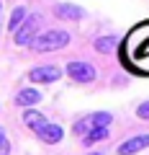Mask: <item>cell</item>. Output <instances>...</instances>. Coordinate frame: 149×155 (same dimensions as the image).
Segmentation results:
<instances>
[{
  "instance_id": "9c48e42d",
  "label": "cell",
  "mask_w": 149,
  "mask_h": 155,
  "mask_svg": "<svg viewBox=\"0 0 149 155\" xmlns=\"http://www.w3.org/2000/svg\"><path fill=\"white\" fill-rule=\"evenodd\" d=\"M44 122H46V119H44V114H41V111H36V109H31V106H26V111H23V124H26V127H31L33 132H36V129H39Z\"/></svg>"
},
{
  "instance_id": "ba28073f",
  "label": "cell",
  "mask_w": 149,
  "mask_h": 155,
  "mask_svg": "<svg viewBox=\"0 0 149 155\" xmlns=\"http://www.w3.org/2000/svg\"><path fill=\"white\" fill-rule=\"evenodd\" d=\"M54 13L62 21H80V18L85 16V11L80 5H75V3H59V5L54 8Z\"/></svg>"
},
{
  "instance_id": "2e32d148",
  "label": "cell",
  "mask_w": 149,
  "mask_h": 155,
  "mask_svg": "<svg viewBox=\"0 0 149 155\" xmlns=\"http://www.w3.org/2000/svg\"><path fill=\"white\" fill-rule=\"evenodd\" d=\"M3 137H5V129H3V127H0V140H3Z\"/></svg>"
},
{
  "instance_id": "7c38bea8",
  "label": "cell",
  "mask_w": 149,
  "mask_h": 155,
  "mask_svg": "<svg viewBox=\"0 0 149 155\" xmlns=\"http://www.w3.org/2000/svg\"><path fill=\"white\" fill-rule=\"evenodd\" d=\"M108 137V127H95L85 134V145H95V142H103Z\"/></svg>"
},
{
  "instance_id": "7a4b0ae2",
  "label": "cell",
  "mask_w": 149,
  "mask_h": 155,
  "mask_svg": "<svg viewBox=\"0 0 149 155\" xmlns=\"http://www.w3.org/2000/svg\"><path fill=\"white\" fill-rule=\"evenodd\" d=\"M110 122H113L110 111H95V114H88V116H82V119H77L75 127H72V132L77 134V137H85L90 129H95V127H108Z\"/></svg>"
},
{
  "instance_id": "5bb4252c",
  "label": "cell",
  "mask_w": 149,
  "mask_h": 155,
  "mask_svg": "<svg viewBox=\"0 0 149 155\" xmlns=\"http://www.w3.org/2000/svg\"><path fill=\"white\" fill-rule=\"evenodd\" d=\"M136 116H139V119H147V122H149V101L139 104V109H136Z\"/></svg>"
},
{
  "instance_id": "52a82bcc",
  "label": "cell",
  "mask_w": 149,
  "mask_h": 155,
  "mask_svg": "<svg viewBox=\"0 0 149 155\" xmlns=\"http://www.w3.org/2000/svg\"><path fill=\"white\" fill-rule=\"evenodd\" d=\"M36 134L41 137V142H46V145H57V142H62V137H64V129H62L59 124H49V122H44L39 129H36Z\"/></svg>"
},
{
  "instance_id": "5b68a950",
  "label": "cell",
  "mask_w": 149,
  "mask_h": 155,
  "mask_svg": "<svg viewBox=\"0 0 149 155\" xmlns=\"http://www.w3.org/2000/svg\"><path fill=\"white\" fill-rule=\"evenodd\" d=\"M28 78H31L33 83H54V80L62 78V70L57 65H41V67H33L28 72Z\"/></svg>"
},
{
  "instance_id": "277c9868",
  "label": "cell",
  "mask_w": 149,
  "mask_h": 155,
  "mask_svg": "<svg viewBox=\"0 0 149 155\" xmlns=\"http://www.w3.org/2000/svg\"><path fill=\"white\" fill-rule=\"evenodd\" d=\"M67 75L75 80V83H93L95 80V67L90 62H70L67 65Z\"/></svg>"
},
{
  "instance_id": "e0dca14e",
  "label": "cell",
  "mask_w": 149,
  "mask_h": 155,
  "mask_svg": "<svg viewBox=\"0 0 149 155\" xmlns=\"http://www.w3.org/2000/svg\"><path fill=\"white\" fill-rule=\"evenodd\" d=\"M88 155H103V153H88Z\"/></svg>"
},
{
  "instance_id": "3957f363",
  "label": "cell",
  "mask_w": 149,
  "mask_h": 155,
  "mask_svg": "<svg viewBox=\"0 0 149 155\" xmlns=\"http://www.w3.org/2000/svg\"><path fill=\"white\" fill-rule=\"evenodd\" d=\"M39 23H41L39 16H26V21L13 31L16 34V44L18 47H31L33 36H36V31H39Z\"/></svg>"
},
{
  "instance_id": "6da1fadb",
  "label": "cell",
  "mask_w": 149,
  "mask_h": 155,
  "mask_svg": "<svg viewBox=\"0 0 149 155\" xmlns=\"http://www.w3.org/2000/svg\"><path fill=\"white\" fill-rule=\"evenodd\" d=\"M70 44V34L67 31H59V28H51V31H44V34H36L31 41V47L36 52H54V49H62V47Z\"/></svg>"
},
{
  "instance_id": "30bf717a",
  "label": "cell",
  "mask_w": 149,
  "mask_h": 155,
  "mask_svg": "<svg viewBox=\"0 0 149 155\" xmlns=\"http://www.w3.org/2000/svg\"><path fill=\"white\" fill-rule=\"evenodd\" d=\"M16 101H18V106H36L41 101V93L36 88H23L21 93L16 96Z\"/></svg>"
},
{
  "instance_id": "8fae6325",
  "label": "cell",
  "mask_w": 149,
  "mask_h": 155,
  "mask_svg": "<svg viewBox=\"0 0 149 155\" xmlns=\"http://www.w3.org/2000/svg\"><path fill=\"white\" fill-rule=\"evenodd\" d=\"M116 44H118V39H116V36H100V39H95V49L103 52V54L113 52V49H116Z\"/></svg>"
},
{
  "instance_id": "9a60e30c",
  "label": "cell",
  "mask_w": 149,
  "mask_h": 155,
  "mask_svg": "<svg viewBox=\"0 0 149 155\" xmlns=\"http://www.w3.org/2000/svg\"><path fill=\"white\" fill-rule=\"evenodd\" d=\"M0 155H11V142H8L5 137L0 140Z\"/></svg>"
},
{
  "instance_id": "4fadbf2b",
  "label": "cell",
  "mask_w": 149,
  "mask_h": 155,
  "mask_svg": "<svg viewBox=\"0 0 149 155\" xmlns=\"http://www.w3.org/2000/svg\"><path fill=\"white\" fill-rule=\"evenodd\" d=\"M26 13H28V11H26V8H23V5H18V8H16V11H13V13H11V23H8V28H11V31H16V28H18V26H21V23H23V21H26Z\"/></svg>"
},
{
  "instance_id": "8992f818",
  "label": "cell",
  "mask_w": 149,
  "mask_h": 155,
  "mask_svg": "<svg viewBox=\"0 0 149 155\" xmlns=\"http://www.w3.org/2000/svg\"><path fill=\"white\" fill-rule=\"evenodd\" d=\"M144 147H149V134H136V137L121 142L116 147V153L118 155H136L139 150H144Z\"/></svg>"
}]
</instances>
